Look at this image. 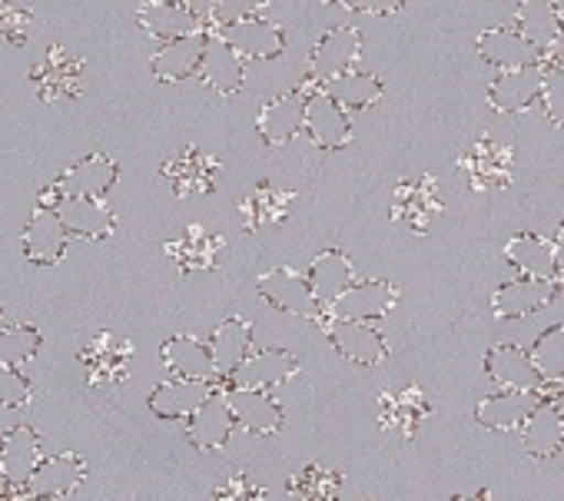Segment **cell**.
Wrapping results in <instances>:
<instances>
[{"mask_svg": "<svg viewBox=\"0 0 564 501\" xmlns=\"http://www.w3.org/2000/svg\"><path fill=\"white\" fill-rule=\"evenodd\" d=\"M339 4L352 14H372V18H389L405 8V0H339Z\"/></svg>", "mask_w": 564, "mask_h": 501, "instance_id": "obj_48", "label": "cell"}, {"mask_svg": "<svg viewBox=\"0 0 564 501\" xmlns=\"http://www.w3.org/2000/svg\"><path fill=\"white\" fill-rule=\"evenodd\" d=\"M160 173L173 186L176 196H206V193L216 189L219 160L203 153L199 146H186L173 160H166Z\"/></svg>", "mask_w": 564, "mask_h": 501, "instance_id": "obj_14", "label": "cell"}, {"mask_svg": "<svg viewBox=\"0 0 564 501\" xmlns=\"http://www.w3.org/2000/svg\"><path fill=\"white\" fill-rule=\"evenodd\" d=\"M117 176H120L117 160H110L104 153H90L80 163L67 166L54 183L61 186L64 196H94V199H104L113 189Z\"/></svg>", "mask_w": 564, "mask_h": 501, "instance_id": "obj_26", "label": "cell"}, {"mask_svg": "<svg viewBox=\"0 0 564 501\" xmlns=\"http://www.w3.org/2000/svg\"><path fill=\"white\" fill-rule=\"evenodd\" d=\"M531 356L544 385L554 389L564 379V326H551L547 333H541L531 346Z\"/></svg>", "mask_w": 564, "mask_h": 501, "instance_id": "obj_42", "label": "cell"}, {"mask_svg": "<svg viewBox=\"0 0 564 501\" xmlns=\"http://www.w3.org/2000/svg\"><path fill=\"white\" fill-rule=\"evenodd\" d=\"M293 203H296V193L279 189L272 183H256V189L239 199V219L249 232H262L286 219Z\"/></svg>", "mask_w": 564, "mask_h": 501, "instance_id": "obj_32", "label": "cell"}, {"mask_svg": "<svg viewBox=\"0 0 564 501\" xmlns=\"http://www.w3.org/2000/svg\"><path fill=\"white\" fill-rule=\"evenodd\" d=\"M213 498H229V501H252V498H265V488H259L249 475H232L223 488L213 491Z\"/></svg>", "mask_w": 564, "mask_h": 501, "instance_id": "obj_47", "label": "cell"}, {"mask_svg": "<svg viewBox=\"0 0 564 501\" xmlns=\"http://www.w3.org/2000/svg\"><path fill=\"white\" fill-rule=\"evenodd\" d=\"M14 494V481H11V475L4 471V465H0V498H11Z\"/></svg>", "mask_w": 564, "mask_h": 501, "instance_id": "obj_52", "label": "cell"}, {"mask_svg": "<svg viewBox=\"0 0 564 501\" xmlns=\"http://www.w3.org/2000/svg\"><path fill=\"white\" fill-rule=\"evenodd\" d=\"M34 14L14 0H0V47H21L28 44Z\"/></svg>", "mask_w": 564, "mask_h": 501, "instance_id": "obj_44", "label": "cell"}, {"mask_svg": "<svg viewBox=\"0 0 564 501\" xmlns=\"http://www.w3.org/2000/svg\"><path fill=\"white\" fill-rule=\"evenodd\" d=\"M213 382H199V379H170L163 385L153 389L150 395V412L163 422H183L189 418L209 395H213Z\"/></svg>", "mask_w": 564, "mask_h": 501, "instance_id": "obj_27", "label": "cell"}, {"mask_svg": "<svg viewBox=\"0 0 564 501\" xmlns=\"http://www.w3.org/2000/svg\"><path fill=\"white\" fill-rule=\"evenodd\" d=\"M133 342L113 333H97L87 349L80 352V366L87 372V385L94 389H117L130 379Z\"/></svg>", "mask_w": 564, "mask_h": 501, "instance_id": "obj_2", "label": "cell"}, {"mask_svg": "<svg viewBox=\"0 0 564 501\" xmlns=\"http://www.w3.org/2000/svg\"><path fill=\"white\" fill-rule=\"evenodd\" d=\"M458 166L468 173L471 189H501L511 186L514 176V150L495 137H481L462 160Z\"/></svg>", "mask_w": 564, "mask_h": 501, "instance_id": "obj_9", "label": "cell"}, {"mask_svg": "<svg viewBox=\"0 0 564 501\" xmlns=\"http://www.w3.org/2000/svg\"><path fill=\"white\" fill-rule=\"evenodd\" d=\"M326 90L346 107V110H366L372 107L379 97H382V84L379 77L372 74H359V70H349L343 77H336L333 84H326Z\"/></svg>", "mask_w": 564, "mask_h": 501, "instance_id": "obj_40", "label": "cell"}, {"mask_svg": "<svg viewBox=\"0 0 564 501\" xmlns=\"http://www.w3.org/2000/svg\"><path fill=\"white\" fill-rule=\"evenodd\" d=\"M518 432H521V445H524L528 455H534V458H551V455H557V448L564 445V422H561V415L554 412L551 395H547V402H541V405L528 415V422H524Z\"/></svg>", "mask_w": 564, "mask_h": 501, "instance_id": "obj_37", "label": "cell"}, {"mask_svg": "<svg viewBox=\"0 0 564 501\" xmlns=\"http://www.w3.org/2000/svg\"><path fill=\"white\" fill-rule=\"evenodd\" d=\"M206 87H213L216 94L223 97H232L242 90V80H246V61L216 34L209 31V41H206V54H203V64H199V74H196Z\"/></svg>", "mask_w": 564, "mask_h": 501, "instance_id": "obj_25", "label": "cell"}, {"mask_svg": "<svg viewBox=\"0 0 564 501\" xmlns=\"http://www.w3.org/2000/svg\"><path fill=\"white\" fill-rule=\"evenodd\" d=\"M296 372H300L296 356L282 352V349H269V352H249L226 379H229V385H239V389H272Z\"/></svg>", "mask_w": 564, "mask_h": 501, "instance_id": "obj_22", "label": "cell"}, {"mask_svg": "<svg viewBox=\"0 0 564 501\" xmlns=\"http://www.w3.org/2000/svg\"><path fill=\"white\" fill-rule=\"evenodd\" d=\"M57 213H61L67 232L80 236V239H107L117 229L113 209L104 199H94V196H64Z\"/></svg>", "mask_w": 564, "mask_h": 501, "instance_id": "obj_30", "label": "cell"}, {"mask_svg": "<svg viewBox=\"0 0 564 501\" xmlns=\"http://www.w3.org/2000/svg\"><path fill=\"white\" fill-rule=\"evenodd\" d=\"M442 213V196L432 176L402 179L392 196V222L409 226L412 232H429L435 216Z\"/></svg>", "mask_w": 564, "mask_h": 501, "instance_id": "obj_10", "label": "cell"}, {"mask_svg": "<svg viewBox=\"0 0 564 501\" xmlns=\"http://www.w3.org/2000/svg\"><path fill=\"white\" fill-rule=\"evenodd\" d=\"M547 61H564V24H561V31H557V41L551 44V51L544 54Z\"/></svg>", "mask_w": 564, "mask_h": 501, "instance_id": "obj_51", "label": "cell"}, {"mask_svg": "<svg viewBox=\"0 0 564 501\" xmlns=\"http://www.w3.org/2000/svg\"><path fill=\"white\" fill-rule=\"evenodd\" d=\"M485 369L491 375V382L498 389H528V392H544V379L534 366L531 349L511 346V342H498L488 349L485 356Z\"/></svg>", "mask_w": 564, "mask_h": 501, "instance_id": "obj_15", "label": "cell"}, {"mask_svg": "<svg viewBox=\"0 0 564 501\" xmlns=\"http://www.w3.org/2000/svg\"><path fill=\"white\" fill-rule=\"evenodd\" d=\"M67 242H70V232L57 213V206H41L31 213L28 226H24V257L28 263L34 266H57L67 253Z\"/></svg>", "mask_w": 564, "mask_h": 501, "instance_id": "obj_6", "label": "cell"}, {"mask_svg": "<svg viewBox=\"0 0 564 501\" xmlns=\"http://www.w3.org/2000/svg\"><path fill=\"white\" fill-rule=\"evenodd\" d=\"M209 31H216L242 61H272L286 51V34H282L279 24H269L262 18H242V21H229V24H213Z\"/></svg>", "mask_w": 564, "mask_h": 501, "instance_id": "obj_7", "label": "cell"}, {"mask_svg": "<svg viewBox=\"0 0 564 501\" xmlns=\"http://www.w3.org/2000/svg\"><path fill=\"white\" fill-rule=\"evenodd\" d=\"M557 293L554 280H538V276H518L511 283H501L491 296V309L498 319H524L541 313Z\"/></svg>", "mask_w": 564, "mask_h": 501, "instance_id": "obj_16", "label": "cell"}, {"mask_svg": "<svg viewBox=\"0 0 564 501\" xmlns=\"http://www.w3.org/2000/svg\"><path fill=\"white\" fill-rule=\"evenodd\" d=\"M561 64H564V61H561Z\"/></svg>", "mask_w": 564, "mask_h": 501, "instance_id": "obj_56", "label": "cell"}, {"mask_svg": "<svg viewBox=\"0 0 564 501\" xmlns=\"http://www.w3.org/2000/svg\"><path fill=\"white\" fill-rule=\"evenodd\" d=\"M554 253H557V286H564V222L557 226L554 236Z\"/></svg>", "mask_w": 564, "mask_h": 501, "instance_id": "obj_50", "label": "cell"}, {"mask_svg": "<svg viewBox=\"0 0 564 501\" xmlns=\"http://www.w3.org/2000/svg\"><path fill=\"white\" fill-rule=\"evenodd\" d=\"M488 104L498 113H524L541 104V64L501 70L488 90Z\"/></svg>", "mask_w": 564, "mask_h": 501, "instance_id": "obj_23", "label": "cell"}, {"mask_svg": "<svg viewBox=\"0 0 564 501\" xmlns=\"http://www.w3.org/2000/svg\"><path fill=\"white\" fill-rule=\"evenodd\" d=\"M564 24V14L557 8V0H518L511 28L518 34H524L534 47H541L544 54L551 51V44L557 41V31Z\"/></svg>", "mask_w": 564, "mask_h": 501, "instance_id": "obj_35", "label": "cell"}, {"mask_svg": "<svg viewBox=\"0 0 564 501\" xmlns=\"http://www.w3.org/2000/svg\"><path fill=\"white\" fill-rule=\"evenodd\" d=\"M551 392H564V379H561V382H557V385H554Z\"/></svg>", "mask_w": 564, "mask_h": 501, "instance_id": "obj_54", "label": "cell"}, {"mask_svg": "<svg viewBox=\"0 0 564 501\" xmlns=\"http://www.w3.org/2000/svg\"><path fill=\"white\" fill-rule=\"evenodd\" d=\"M256 286H259V296H262L272 309L286 313V316L319 319V313H323V303H319L313 283L303 280L300 273L286 270V266L262 273Z\"/></svg>", "mask_w": 564, "mask_h": 501, "instance_id": "obj_3", "label": "cell"}, {"mask_svg": "<svg viewBox=\"0 0 564 501\" xmlns=\"http://www.w3.org/2000/svg\"><path fill=\"white\" fill-rule=\"evenodd\" d=\"M44 349V333L28 323H4L0 326V362L4 366H28L41 356Z\"/></svg>", "mask_w": 564, "mask_h": 501, "instance_id": "obj_39", "label": "cell"}, {"mask_svg": "<svg viewBox=\"0 0 564 501\" xmlns=\"http://www.w3.org/2000/svg\"><path fill=\"white\" fill-rule=\"evenodd\" d=\"M31 77H34L37 97L44 104H61V100H74L84 94V61L74 57L61 44H54L47 51V57L34 67Z\"/></svg>", "mask_w": 564, "mask_h": 501, "instance_id": "obj_8", "label": "cell"}, {"mask_svg": "<svg viewBox=\"0 0 564 501\" xmlns=\"http://www.w3.org/2000/svg\"><path fill=\"white\" fill-rule=\"evenodd\" d=\"M432 402L419 385H402V389H389L379 399V428L382 432H395L402 438H415L419 425L429 418Z\"/></svg>", "mask_w": 564, "mask_h": 501, "instance_id": "obj_18", "label": "cell"}, {"mask_svg": "<svg viewBox=\"0 0 564 501\" xmlns=\"http://www.w3.org/2000/svg\"><path fill=\"white\" fill-rule=\"evenodd\" d=\"M160 359L176 379H199V382L219 379L209 342H199L196 336H173L170 342H163Z\"/></svg>", "mask_w": 564, "mask_h": 501, "instance_id": "obj_31", "label": "cell"}, {"mask_svg": "<svg viewBox=\"0 0 564 501\" xmlns=\"http://www.w3.org/2000/svg\"><path fill=\"white\" fill-rule=\"evenodd\" d=\"M31 379L18 369V366H4L0 362V405L4 409H21L31 402Z\"/></svg>", "mask_w": 564, "mask_h": 501, "instance_id": "obj_45", "label": "cell"}, {"mask_svg": "<svg viewBox=\"0 0 564 501\" xmlns=\"http://www.w3.org/2000/svg\"><path fill=\"white\" fill-rule=\"evenodd\" d=\"M551 405H554V412H557L561 422H564V392H554V395H551Z\"/></svg>", "mask_w": 564, "mask_h": 501, "instance_id": "obj_53", "label": "cell"}, {"mask_svg": "<svg viewBox=\"0 0 564 501\" xmlns=\"http://www.w3.org/2000/svg\"><path fill=\"white\" fill-rule=\"evenodd\" d=\"M399 303V290L386 280L379 283H352L326 313H333L336 319H352V323H376L382 316H389Z\"/></svg>", "mask_w": 564, "mask_h": 501, "instance_id": "obj_19", "label": "cell"}, {"mask_svg": "<svg viewBox=\"0 0 564 501\" xmlns=\"http://www.w3.org/2000/svg\"><path fill=\"white\" fill-rule=\"evenodd\" d=\"M209 352H213V362H216L219 379L229 375L252 352V326L246 319H239V316L223 319L213 329V336H209Z\"/></svg>", "mask_w": 564, "mask_h": 501, "instance_id": "obj_36", "label": "cell"}, {"mask_svg": "<svg viewBox=\"0 0 564 501\" xmlns=\"http://www.w3.org/2000/svg\"><path fill=\"white\" fill-rule=\"evenodd\" d=\"M319 326L336 346V352L356 366H382L389 359L386 339L369 326V323H352V319H336L333 313H319Z\"/></svg>", "mask_w": 564, "mask_h": 501, "instance_id": "obj_4", "label": "cell"}, {"mask_svg": "<svg viewBox=\"0 0 564 501\" xmlns=\"http://www.w3.org/2000/svg\"><path fill=\"white\" fill-rule=\"evenodd\" d=\"M505 260L538 280H554L557 283V253H554V239L534 236V232H518L514 239L505 242Z\"/></svg>", "mask_w": 564, "mask_h": 501, "instance_id": "obj_34", "label": "cell"}, {"mask_svg": "<svg viewBox=\"0 0 564 501\" xmlns=\"http://www.w3.org/2000/svg\"><path fill=\"white\" fill-rule=\"evenodd\" d=\"M272 0H216V11H213V24H229V21H242V18H259Z\"/></svg>", "mask_w": 564, "mask_h": 501, "instance_id": "obj_46", "label": "cell"}, {"mask_svg": "<svg viewBox=\"0 0 564 501\" xmlns=\"http://www.w3.org/2000/svg\"><path fill=\"white\" fill-rule=\"evenodd\" d=\"M319 150L326 153H336L343 146H349L352 140V120H349V110L326 90H310V100H306V130H303Z\"/></svg>", "mask_w": 564, "mask_h": 501, "instance_id": "obj_5", "label": "cell"}, {"mask_svg": "<svg viewBox=\"0 0 564 501\" xmlns=\"http://www.w3.org/2000/svg\"><path fill=\"white\" fill-rule=\"evenodd\" d=\"M44 461V442L37 435V428L31 425H14L8 428V435L0 438V465L14 481V494L31 481V475L37 471V465Z\"/></svg>", "mask_w": 564, "mask_h": 501, "instance_id": "obj_24", "label": "cell"}, {"mask_svg": "<svg viewBox=\"0 0 564 501\" xmlns=\"http://www.w3.org/2000/svg\"><path fill=\"white\" fill-rule=\"evenodd\" d=\"M293 498H303V501H333L339 491H343V478L339 471L333 468H323V465H306L300 475L290 478V488H286Z\"/></svg>", "mask_w": 564, "mask_h": 501, "instance_id": "obj_41", "label": "cell"}, {"mask_svg": "<svg viewBox=\"0 0 564 501\" xmlns=\"http://www.w3.org/2000/svg\"><path fill=\"white\" fill-rule=\"evenodd\" d=\"M541 107L554 127L564 130V64L547 61L541 64Z\"/></svg>", "mask_w": 564, "mask_h": 501, "instance_id": "obj_43", "label": "cell"}, {"mask_svg": "<svg viewBox=\"0 0 564 501\" xmlns=\"http://www.w3.org/2000/svg\"><path fill=\"white\" fill-rule=\"evenodd\" d=\"M306 100H310L306 90H293L269 100L256 117L259 137L269 146H286L290 140H296L306 130Z\"/></svg>", "mask_w": 564, "mask_h": 501, "instance_id": "obj_12", "label": "cell"}, {"mask_svg": "<svg viewBox=\"0 0 564 501\" xmlns=\"http://www.w3.org/2000/svg\"><path fill=\"white\" fill-rule=\"evenodd\" d=\"M541 402H547L544 392L501 389V392L481 399L478 409H475V415H478L481 428H491V432H518V428L528 422V415H531Z\"/></svg>", "mask_w": 564, "mask_h": 501, "instance_id": "obj_17", "label": "cell"}, {"mask_svg": "<svg viewBox=\"0 0 564 501\" xmlns=\"http://www.w3.org/2000/svg\"><path fill=\"white\" fill-rule=\"evenodd\" d=\"M137 24L156 37L160 44L163 41H176L183 34H193L199 28H206L199 18H193L180 0H147V4L137 8Z\"/></svg>", "mask_w": 564, "mask_h": 501, "instance_id": "obj_33", "label": "cell"}, {"mask_svg": "<svg viewBox=\"0 0 564 501\" xmlns=\"http://www.w3.org/2000/svg\"><path fill=\"white\" fill-rule=\"evenodd\" d=\"M478 54L498 70H514V67H538L544 64V51L534 47L524 34H518L511 24L508 28H491L478 34Z\"/></svg>", "mask_w": 564, "mask_h": 501, "instance_id": "obj_20", "label": "cell"}, {"mask_svg": "<svg viewBox=\"0 0 564 501\" xmlns=\"http://www.w3.org/2000/svg\"><path fill=\"white\" fill-rule=\"evenodd\" d=\"M226 402L236 415V425L252 435H272L282 425V409L275 399H269V389H239L229 385Z\"/></svg>", "mask_w": 564, "mask_h": 501, "instance_id": "obj_29", "label": "cell"}, {"mask_svg": "<svg viewBox=\"0 0 564 501\" xmlns=\"http://www.w3.org/2000/svg\"><path fill=\"white\" fill-rule=\"evenodd\" d=\"M359 57H362V34H359V28L346 24V28L326 31L316 41V47L310 51V57H306V87L303 90L306 94L319 90V87L333 84L336 77L356 70Z\"/></svg>", "mask_w": 564, "mask_h": 501, "instance_id": "obj_1", "label": "cell"}, {"mask_svg": "<svg viewBox=\"0 0 564 501\" xmlns=\"http://www.w3.org/2000/svg\"><path fill=\"white\" fill-rule=\"evenodd\" d=\"M180 4L193 14V18H199L206 28H209V21H213V11H216V0H180Z\"/></svg>", "mask_w": 564, "mask_h": 501, "instance_id": "obj_49", "label": "cell"}, {"mask_svg": "<svg viewBox=\"0 0 564 501\" xmlns=\"http://www.w3.org/2000/svg\"><path fill=\"white\" fill-rule=\"evenodd\" d=\"M310 283L323 303V309H329L349 286H352V260L339 249H326L313 260V273H310Z\"/></svg>", "mask_w": 564, "mask_h": 501, "instance_id": "obj_38", "label": "cell"}, {"mask_svg": "<svg viewBox=\"0 0 564 501\" xmlns=\"http://www.w3.org/2000/svg\"><path fill=\"white\" fill-rule=\"evenodd\" d=\"M226 239L203 229V226H186L183 236L170 239L163 249L166 257L183 270V273H199V270H216L219 266V253H223Z\"/></svg>", "mask_w": 564, "mask_h": 501, "instance_id": "obj_28", "label": "cell"}, {"mask_svg": "<svg viewBox=\"0 0 564 501\" xmlns=\"http://www.w3.org/2000/svg\"><path fill=\"white\" fill-rule=\"evenodd\" d=\"M206 41H209V28H199L193 34L176 37V41H163V47L150 57L153 77L163 80V84L196 77L199 64H203V54H206Z\"/></svg>", "mask_w": 564, "mask_h": 501, "instance_id": "obj_13", "label": "cell"}, {"mask_svg": "<svg viewBox=\"0 0 564 501\" xmlns=\"http://www.w3.org/2000/svg\"><path fill=\"white\" fill-rule=\"evenodd\" d=\"M0 326H4V309H0Z\"/></svg>", "mask_w": 564, "mask_h": 501, "instance_id": "obj_55", "label": "cell"}, {"mask_svg": "<svg viewBox=\"0 0 564 501\" xmlns=\"http://www.w3.org/2000/svg\"><path fill=\"white\" fill-rule=\"evenodd\" d=\"M87 478V461L77 451H61V455H44L31 481L18 491L24 498H64L77 491Z\"/></svg>", "mask_w": 564, "mask_h": 501, "instance_id": "obj_11", "label": "cell"}, {"mask_svg": "<svg viewBox=\"0 0 564 501\" xmlns=\"http://www.w3.org/2000/svg\"><path fill=\"white\" fill-rule=\"evenodd\" d=\"M236 428V415L226 402V392H213L189 418H186V435L193 442V448L199 451H216L229 442Z\"/></svg>", "mask_w": 564, "mask_h": 501, "instance_id": "obj_21", "label": "cell"}]
</instances>
